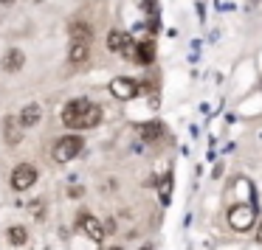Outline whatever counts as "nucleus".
I'll list each match as a JSON object with an SVG mask.
<instances>
[{
  "label": "nucleus",
  "mask_w": 262,
  "mask_h": 250,
  "mask_svg": "<svg viewBox=\"0 0 262 250\" xmlns=\"http://www.w3.org/2000/svg\"><path fill=\"white\" fill-rule=\"evenodd\" d=\"M161 130H164V127H161L158 121H152V124H144L141 127V135L147 138V141H155V138L161 135Z\"/></svg>",
  "instance_id": "15"
},
{
  "label": "nucleus",
  "mask_w": 262,
  "mask_h": 250,
  "mask_svg": "<svg viewBox=\"0 0 262 250\" xmlns=\"http://www.w3.org/2000/svg\"><path fill=\"white\" fill-rule=\"evenodd\" d=\"M71 40L74 42H91L93 40V29L88 23H74L71 26Z\"/></svg>",
  "instance_id": "13"
},
{
  "label": "nucleus",
  "mask_w": 262,
  "mask_h": 250,
  "mask_svg": "<svg viewBox=\"0 0 262 250\" xmlns=\"http://www.w3.org/2000/svg\"><path fill=\"white\" fill-rule=\"evenodd\" d=\"M79 228H82V233H85L88 239H93V242H102L104 239V225L91 214H79Z\"/></svg>",
  "instance_id": "7"
},
{
  "label": "nucleus",
  "mask_w": 262,
  "mask_h": 250,
  "mask_svg": "<svg viewBox=\"0 0 262 250\" xmlns=\"http://www.w3.org/2000/svg\"><path fill=\"white\" fill-rule=\"evenodd\" d=\"M254 222H256V211H254V205H251V203L231 205V208H228V225H231L234 231H239V233L251 231Z\"/></svg>",
  "instance_id": "3"
},
{
  "label": "nucleus",
  "mask_w": 262,
  "mask_h": 250,
  "mask_svg": "<svg viewBox=\"0 0 262 250\" xmlns=\"http://www.w3.org/2000/svg\"><path fill=\"white\" fill-rule=\"evenodd\" d=\"M40 115H42V107L40 104H29V107H23L20 110V124L26 127V130H31V127H37V121H40Z\"/></svg>",
  "instance_id": "11"
},
{
  "label": "nucleus",
  "mask_w": 262,
  "mask_h": 250,
  "mask_svg": "<svg viewBox=\"0 0 262 250\" xmlns=\"http://www.w3.org/2000/svg\"><path fill=\"white\" fill-rule=\"evenodd\" d=\"M0 3H12V0H0Z\"/></svg>",
  "instance_id": "17"
},
{
  "label": "nucleus",
  "mask_w": 262,
  "mask_h": 250,
  "mask_svg": "<svg viewBox=\"0 0 262 250\" xmlns=\"http://www.w3.org/2000/svg\"><path fill=\"white\" fill-rule=\"evenodd\" d=\"M3 135H6V141L12 143V146H17V143L23 141V135H26V127L20 124V118L9 115V118L3 121Z\"/></svg>",
  "instance_id": "8"
},
{
  "label": "nucleus",
  "mask_w": 262,
  "mask_h": 250,
  "mask_svg": "<svg viewBox=\"0 0 262 250\" xmlns=\"http://www.w3.org/2000/svg\"><path fill=\"white\" fill-rule=\"evenodd\" d=\"M256 242L262 244V219H259V228H256Z\"/></svg>",
  "instance_id": "16"
},
{
  "label": "nucleus",
  "mask_w": 262,
  "mask_h": 250,
  "mask_svg": "<svg viewBox=\"0 0 262 250\" xmlns=\"http://www.w3.org/2000/svg\"><path fill=\"white\" fill-rule=\"evenodd\" d=\"M85 149V141H82V135H65L59 138L57 143H54V160L57 163H71L74 158H79V152Z\"/></svg>",
  "instance_id": "2"
},
{
  "label": "nucleus",
  "mask_w": 262,
  "mask_h": 250,
  "mask_svg": "<svg viewBox=\"0 0 262 250\" xmlns=\"http://www.w3.org/2000/svg\"><path fill=\"white\" fill-rule=\"evenodd\" d=\"M152 57H155L152 42H138V45H136V59H133V62H136V65H149V62H152Z\"/></svg>",
  "instance_id": "12"
},
{
  "label": "nucleus",
  "mask_w": 262,
  "mask_h": 250,
  "mask_svg": "<svg viewBox=\"0 0 262 250\" xmlns=\"http://www.w3.org/2000/svg\"><path fill=\"white\" fill-rule=\"evenodd\" d=\"M37 183V169L31 163H20L17 169L12 171V188H17V191H26V188H31Z\"/></svg>",
  "instance_id": "6"
},
{
  "label": "nucleus",
  "mask_w": 262,
  "mask_h": 250,
  "mask_svg": "<svg viewBox=\"0 0 262 250\" xmlns=\"http://www.w3.org/2000/svg\"><path fill=\"white\" fill-rule=\"evenodd\" d=\"M23 65H26V54L20 51V48L6 51V57H3V70H9V73H17Z\"/></svg>",
  "instance_id": "9"
},
{
  "label": "nucleus",
  "mask_w": 262,
  "mask_h": 250,
  "mask_svg": "<svg viewBox=\"0 0 262 250\" xmlns=\"http://www.w3.org/2000/svg\"><path fill=\"white\" fill-rule=\"evenodd\" d=\"M110 250H119V247H110Z\"/></svg>",
  "instance_id": "18"
},
{
  "label": "nucleus",
  "mask_w": 262,
  "mask_h": 250,
  "mask_svg": "<svg viewBox=\"0 0 262 250\" xmlns=\"http://www.w3.org/2000/svg\"><path fill=\"white\" fill-rule=\"evenodd\" d=\"M102 121V107L88 98H74L62 107V124L68 130H93Z\"/></svg>",
  "instance_id": "1"
},
{
  "label": "nucleus",
  "mask_w": 262,
  "mask_h": 250,
  "mask_svg": "<svg viewBox=\"0 0 262 250\" xmlns=\"http://www.w3.org/2000/svg\"><path fill=\"white\" fill-rule=\"evenodd\" d=\"M107 48L116 54H124V57L136 59V40H133L130 34H124V31H110L107 34Z\"/></svg>",
  "instance_id": "4"
},
{
  "label": "nucleus",
  "mask_w": 262,
  "mask_h": 250,
  "mask_svg": "<svg viewBox=\"0 0 262 250\" xmlns=\"http://www.w3.org/2000/svg\"><path fill=\"white\" fill-rule=\"evenodd\" d=\"M6 239L14 244V247H20V244H26V242H29V231H26L23 225H14V228H9Z\"/></svg>",
  "instance_id": "14"
},
{
  "label": "nucleus",
  "mask_w": 262,
  "mask_h": 250,
  "mask_svg": "<svg viewBox=\"0 0 262 250\" xmlns=\"http://www.w3.org/2000/svg\"><path fill=\"white\" fill-rule=\"evenodd\" d=\"M88 57H91V42H74L71 40V48H68V59L74 65H82L88 62Z\"/></svg>",
  "instance_id": "10"
},
{
  "label": "nucleus",
  "mask_w": 262,
  "mask_h": 250,
  "mask_svg": "<svg viewBox=\"0 0 262 250\" xmlns=\"http://www.w3.org/2000/svg\"><path fill=\"white\" fill-rule=\"evenodd\" d=\"M110 93H113L116 98H121V102H130V98H136L138 93H141V85H138L136 79H127V76H119V79L110 82Z\"/></svg>",
  "instance_id": "5"
}]
</instances>
